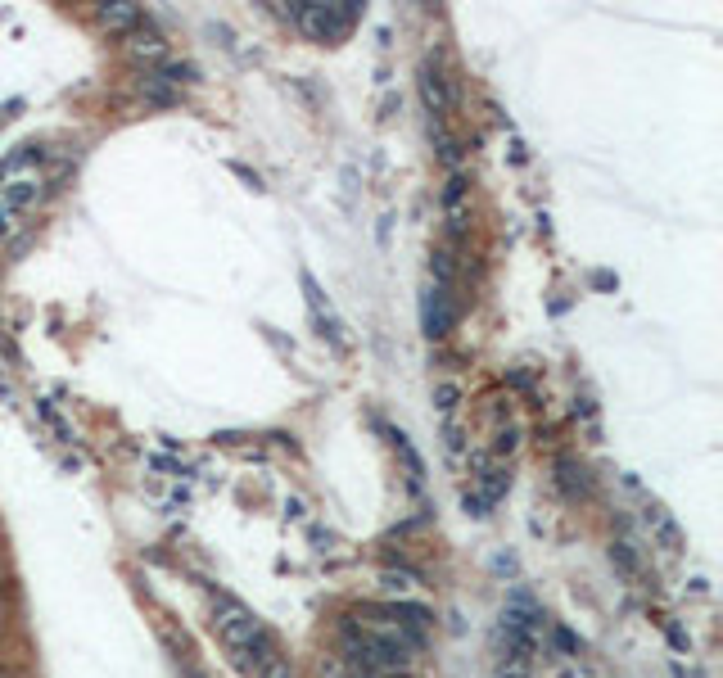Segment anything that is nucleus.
Wrapping results in <instances>:
<instances>
[{
  "label": "nucleus",
  "mask_w": 723,
  "mask_h": 678,
  "mask_svg": "<svg viewBox=\"0 0 723 678\" xmlns=\"http://www.w3.org/2000/svg\"><path fill=\"white\" fill-rule=\"evenodd\" d=\"M213 624H217V633H222V642L240 660H249V656H254V660H276L272 633L263 629V620H258V615L249 611L240 597L217 593L213 597Z\"/></svg>",
  "instance_id": "nucleus-1"
},
{
  "label": "nucleus",
  "mask_w": 723,
  "mask_h": 678,
  "mask_svg": "<svg viewBox=\"0 0 723 678\" xmlns=\"http://www.w3.org/2000/svg\"><path fill=\"white\" fill-rule=\"evenodd\" d=\"M294 23L321 46H335L362 19V0H294Z\"/></svg>",
  "instance_id": "nucleus-2"
},
{
  "label": "nucleus",
  "mask_w": 723,
  "mask_h": 678,
  "mask_svg": "<svg viewBox=\"0 0 723 678\" xmlns=\"http://www.w3.org/2000/svg\"><path fill=\"white\" fill-rule=\"evenodd\" d=\"M41 190H46V181H41L37 168H5V177H0V204L10 208V213H19V208L37 204Z\"/></svg>",
  "instance_id": "nucleus-3"
},
{
  "label": "nucleus",
  "mask_w": 723,
  "mask_h": 678,
  "mask_svg": "<svg viewBox=\"0 0 723 678\" xmlns=\"http://www.w3.org/2000/svg\"><path fill=\"white\" fill-rule=\"evenodd\" d=\"M457 321V308H452V290L448 285H425V299H421V326L430 339H443Z\"/></svg>",
  "instance_id": "nucleus-4"
},
{
  "label": "nucleus",
  "mask_w": 723,
  "mask_h": 678,
  "mask_svg": "<svg viewBox=\"0 0 723 678\" xmlns=\"http://www.w3.org/2000/svg\"><path fill=\"white\" fill-rule=\"evenodd\" d=\"M416 82H421V100H425V109L434 113V118H448L452 113V82H448V73H443V68H434V64H421V77H416Z\"/></svg>",
  "instance_id": "nucleus-5"
},
{
  "label": "nucleus",
  "mask_w": 723,
  "mask_h": 678,
  "mask_svg": "<svg viewBox=\"0 0 723 678\" xmlns=\"http://www.w3.org/2000/svg\"><path fill=\"white\" fill-rule=\"evenodd\" d=\"M299 281H303V294H308V308H312V317H317V326H321V335H330L344 349L348 339H344V321L335 317V308H330V299L321 294V285L312 281V272H299Z\"/></svg>",
  "instance_id": "nucleus-6"
},
{
  "label": "nucleus",
  "mask_w": 723,
  "mask_h": 678,
  "mask_svg": "<svg viewBox=\"0 0 723 678\" xmlns=\"http://www.w3.org/2000/svg\"><path fill=\"white\" fill-rule=\"evenodd\" d=\"M380 624H394V629H407L416 638H425V629L434 624V615L425 611L421 602H389V606H376Z\"/></svg>",
  "instance_id": "nucleus-7"
},
{
  "label": "nucleus",
  "mask_w": 723,
  "mask_h": 678,
  "mask_svg": "<svg viewBox=\"0 0 723 678\" xmlns=\"http://www.w3.org/2000/svg\"><path fill=\"white\" fill-rule=\"evenodd\" d=\"M95 14H100V23L113 32H132V28H141V19H145L136 5H127V0H104Z\"/></svg>",
  "instance_id": "nucleus-8"
},
{
  "label": "nucleus",
  "mask_w": 723,
  "mask_h": 678,
  "mask_svg": "<svg viewBox=\"0 0 723 678\" xmlns=\"http://www.w3.org/2000/svg\"><path fill=\"white\" fill-rule=\"evenodd\" d=\"M556 484H561L565 498H588V493H592L588 471H583L574 457H561V462H556Z\"/></svg>",
  "instance_id": "nucleus-9"
},
{
  "label": "nucleus",
  "mask_w": 723,
  "mask_h": 678,
  "mask_svg": "<svg viewBox=\"0 0 723 678\" xmlns=\"http://www.w3.org/2000/svg\"><path fill=\"white\" fill-rule=\"evenodd\" d=\"M511 489V471H484V493H479V502L484 507H493V502H502Z\"/></svg>",
  "instance_id": "nucleus-10"
},
{
  "label": "nucleus",
  "mask_w": 723,
  "mask_h": 678,
  "mask_svg": "<svg viewBox=\"0 0 723 678\" xmlns=\"http://www.w3.org/2000/svg\"><path fill=\"white\" fill-rule=\"evenodd\" d=\"M389 439H394V448H398V457L407 462V475H412L416 484H421V475H425V466H421V457H416V448H412V439H407L403 430H389Z\"/></svg>",
  "instance_id": "nucleus-11"
},
{
  "label": "nucleus",
  "mask_w": 723,
  "mask_h": 678,
  "mask_svg": "<svg viewBox=\"0 0 723 678\" xmlns=\"http://www.w3.org/2000/svg\"><path fill=\"white\" fill-rule=\"evenodd\" d=\"M380 584H385L389 593H412V588H421V575H416V570H398V565H389L385 575H380Z\"/></svg>",
  "instance_id": "nucleus-12"
},
{
  "label": "nucleus",
  "mask_w": 723,
  "mask_h": 678,
  "mask_svg": "<svg viewBox=\"0 0 723 678\" xmlns=\"http://www.w3.org/2000/svg\"><path fill=\"white\" fill-rule=\"evenodd\" d=\"M647 525L656 529V534H660V543H665V547H678V525H674V520H669L660 507H651V511H647Z\"/></svg>",
  "instance_id": "nucleus-13"
},
{
  "label": "nucleus",
  "mask_w": 723,
  "mask_h": 678,
  "mask_svg": "<svg viewBox=\"0 0 723 678\" xmlns=\"http://www.w3.org/2000/svg\"><path fill=\"white\" fill-rule=\"evenodd\" d=\"M552 647L561 651V656H579V651H583V642L574 638L570 629H561V624H552Z\"/></svg>",
  "instance_id": "nucleus-14"
},
{
  "label": "nucleus",
  "mask_w": 723,
  "mask_h": 678,
  "mask_svg": "<svg viewBox=\"0 0 723 678\" xmlns=\"http://www.w3.org/2000/svg\"><path fill=\"white\" fill-rule=\"evenodd\" d=\"M498 678H529V660L525 656H507L498 669Z\"/></svg>",
  "instance_id": "nucleus-15"
},
{
  "label": "nucleus",
  "mask_w": 723,
  "mask_h": 678,
  "mask_svg": "<svg viewBox=\"0 0 723 678\" xmlns=\"http://www.w3.org/2000/svg\"><path fill=\"white\" fill-rule=\"evenodd\" d=\"M611 561H615V565H620L624 575H633V570H638V561H633V552H629V543H615V547H611Z\"/></svg>",
  "instance_id": "nucleus-16"
},
{
  "label": "nucleus",
  "mask_w": 723,
  "mask_h": 678,
  "mask_svg": "<svg viewBox=\"0 0 723 678\" xmlns=\"http://www.w3.org/2000/svg\"><path fill=\"white\" fill-rule=\"evenodd\" d=\"M434 398H439L443 412H452V407H457V398H461V389L457 385H439V389H434Z\"/></svg>",
  "instance_id": "nucleus-17"
},
{
  "label": "nucleus",
  "mask_w": 723,
  "mask_h": 678,
  "mask_svg": "<svg viewBox=\"0 0 723 678\" xmlns=\"http://www.w3.org/2000/svg\"><path fill=\"white\" fill-rule=\"evenodd\" d=\"M263 678H294V669H290V660H267V669H263Z\"/></svg>",
  "instance_id": "nucleus-18"
},
{
  "label": "nucleus",
  "mask_w": 723,
  "mask_h": 678,
  "mask_svg": "<svg viewBox=\"0 0 723 678\" xmlns=\"http://www.w3.org/2000/svg\"><path fill=\"white\" fill-rule=\"evenodd\" d=\"M136 55H163V41L159 37H145V41H136Z\"/></svg>",
  "instance_id": "nucleus-19"
},
{
  "label": "nucleus",
  "mask_w": 723,
  "mask_h": 678,
  "mask_svg": "<svg viewBox=\"0 0 723 678\" xmlns=\"http://www.w3.org/2000/svg\"><path fill=\"white\" fill-rule=\"evenodd\" d=\"M10 231H14V213L0 204V236H10Z\"/></svg>",
  "instance_id": "nucleus-20"
}]
</instances>
